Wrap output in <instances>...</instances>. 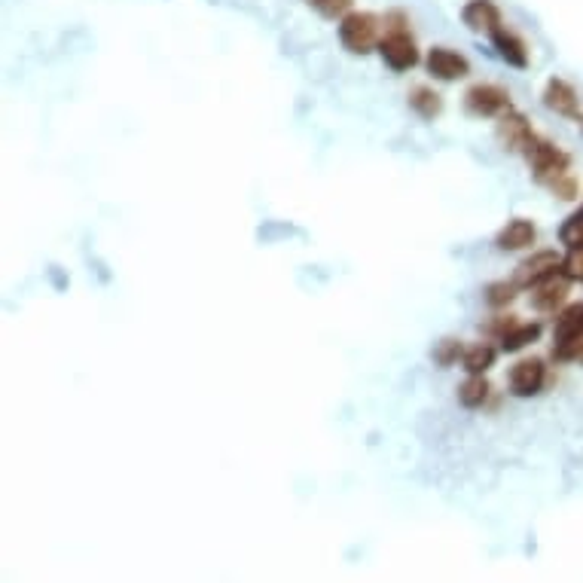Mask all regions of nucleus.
<instances>
[{"mask_svg": "<svg viewBox=\"0 0 583 583\" xmlns=\"http://www.w3.org/2000/svg\"><path fill=\"white\" fill-rule=\"evenodd\" d=\"M522 156H526V162H529V168H532V178H535L541 187H547V190H550L559 178L571 174V156H568L562 147H556L553 141L541 138V135H535V138L529 141V147L522 150Z\"/></svg>", "mask_w": 583, "mask_h": 583, "instance_id": "1", "label": "nucleus"}, {"mask_svg": "<svg viewBox=\"0 0 583 583\" xmlns=\"http://www.w3.org/2000/svg\"><path fill=\"white\" fill-rule=\"evenodd\" d=\"M382 19L364 10H352L345 19H339V43L352 55H367L379 46Z\"/></svg>", "mask_w": 583, "mask_h": 583, "instance_id": "2", "label": "nucleus"}, {"mask_svg": "<svg viewBox=\"0 0 583 583\" xmlns=\"http://www.w3.org/2000/svg\"><path fill=\"white\" fill-rule=\"evenodd\" d=\"M583 339V300L568 303L556 321H553V345H550V355L556 364H571L574 361V348Z\"/></svg>", "mask_w": 583, "mask_h": 583, "instance_id": "3", "label": "nucleus"}, {"mask_svg": "<svg viewBox=\"0 0 583 583\" xmlns=\"http://www.w3.org/2000/svg\"><path fill=\"white\" fill-rule=\"evenodd\" d=\"M489 333L495 336L501 352L516 355V352H522V348H529L532 342L541 339L544 324L541 321H522L516 315H495V321L489 324Z\"/></svg>", "mask_w": 583, "mask_h": 583, "instance_id": "4", "label": "nucleus"}, {"mask_svg": "<svg viewBox=\"0 0 583 583\" xmlns=\"http://www.w3.org/2000/svg\"><path fill=\"white\" fill-rule=\"evenodd\" d=\"M464 110L477 120H492V116H504L507 110H513L510 92L498 83H477L464 92Z\"/></svg>", "mask_w": 583, "mask_h": 583, "instance_id": "5", "label": "nucleus"}, {"mask_svg": "<svg viewBox=\"0 0 583 583\" xmlns=\"http://www.w3.org/2000/svg\"><path fill=\"white\" fill-rule=\"evenodd\" d=\"M550 382V367L541 358H522L507 373V388L513 397H538Z\"/></svg>", "mask_w": 583, "mask_h": 583, "instance_id": "6", "label": "nucleus"}, {"mask_svg": "<svg viewBox=\"0 0 583 583\" xmlns=\"http://www.w3.org/2000/svg\"><path fill=\"white\" fill-rule=\"evenodd\" d=\"M562 272V254L559 251H535L532 257H526L516 272H513V284L519 290H532L538 284H544L547 278Z\"/></svg>", "mask_w": 583, "mask_h": 583, "instance_id": "7", "label": "nucleus"}, {"mask_svg": "<svg viewBox=\"0 0 583 583\" xmlns=\"http://www.w3.org/2000/svg\"><path fill=\"white\" fill-rule=\"evenodd\" d=\"M379 55H382V62L391 68V71H397V74H403V71H413L416 65H419V46H416V40H413V34L410 31H394V34H385L382 40H379Z\"/></svg>", "mask_w": 583, "mask_h": 583, "instance_id": "8", "label": "nucleus"}, {"mask_svg": "<svg viewBox=\"0 0 583 583\" xmlns=\"http://www.w3.org/2000/svg\"><path fill=\"white\" fill-rule=\"evenodd\" d=\"M425 68L440 83H455V80H464V77L471 74V62H468V58H464L461 52H455V49H449V46L428 49Z\"/></svg>", "mask_w": 583, "mask_h": 583, "instance_id": "9", "label": "nucleus"}, {"mask_svg": "<svg viewBox=\"0 0 583 583\" xmlns=\"http://www.w3.org/2000/svg\"><path fill=\"white\" fill-rule=\"evenodd\" d=\"M568 294H571V281L559 272V275H553L544 284L529 290V303L541 315H559L568 306Z\"/></svg>", "mask_w": 583, "mask_h": 583, "instance_id": "10", "label": "nucleus"}, {"mask_svg": "<svg viewBox=\"0 0 583 583\" xmlns=\"http://www.w3.org/2000/svg\"><path fill=\"white\" fill-rule=\"evenodd\" d=\"M498 141L504 150L510 153H522L529 147V141L535 138V129L529 123V116L526 113H519V110H507L504 116H498V129H495Z\"/></svg>", "mask_w": 583, "mask_h": 583, "instance_id": "11", "label": "nucleus"}, {"mask_svg": "<svg viewBox=\"0 0 583 583\" xmlns=\"http://www.w3.org/2000/svg\"><path fill=\"white\" fill-rule=\"evenodd\" d=\"M544 107L550 113H556V116H565V120H574V123H577V116L583 113L577 89L568 80H562V77L547 80V86H544Z\"/></svg>", "mask_w": 583, "mask_h": 583, "instance_id": "12", "label": "nucleus"}, {"mask_svg": "<svg viewBox=\"0 0 583 583\" xmlns=\"http://www.w3.org/2000/svg\"><path fill=\"white\" fill-rule=\"evenodd\" d=\"M538 242V229L532 220L526 217H513L507 220L501 229H498V236H495V245L501 251H529L532 245Z\"/></svg>", "mask_w": 583, "mask_h": 583, "instance_id": "13", "label": "nucleus"}, {"mask_svg": "<svg viewBox=\"0 0 583 583\" xmlns=\"http://www.w3.org/2000/svg\"><path fill=\"white\" fill-rule=\"evenodd\" d=\"M489 37H492V46L498 49V55L504 58L507 65H513V68H529V46H526V40H522L516 31H510L507 25H501Z\"/></svg>", "mask_w": 583, "mask_h": 583, "instance_id": "14", "label": "nucleus"}, {"mask_svg": "<svg viewBox=\"0 0 583 583\" xmlns=\"http://www.w3.org/2000/svg\"><path fill=\"white\" fill-rule=\"evenodd\" d=\"M461 22L474 34H492L495 28H501V10L492 0H471V4H464L461 10Z\"/></svg>", "mask_w": 583, "mask_h": 583, "instance_id": "15", "label": "nucleus"}, {"mask_svg": "<svg viewBox=\"0 0 583 583\" xmlns=\"http://www.w3.org/2000/svg\"><path fill=\"white\" fill-rule=\"evenodd\" d=\"M495 358H498V348L489 345V342H474L464 348V355H461V370L468 373V376H486L492 367H495Z\"/></svg>", "mask_w": 583, "mask_h": 583, "instance_id": "16", "label": "nucleus"}, {"mask_svg": "<svg viewBox=\"0 0 583 583\" xmlns=\"http://www.w3.org/2000/svg\"><path fill=\"white\" fill-rule=\"evenodd\" d=\"M489 394H492V385L486 376H468L458 385V403L468 406V410H480V406H486Z\"/></svg>", "mask_w": 583, "mask_h": 583, "instance_id": "17", "label": "nucleus"}, {"mask_svg": "<svg viewBox=\"0 0 583 583\" xmlns=\"http://www.w3.org/2000/svg\"><path fill=\"white\" fill-rule=\"evenodd\" d=\"M410 107L422 116V120H434V116L443 113V98L431 86H416L410 92Z\"/></svg>", "mask_w": 583, "mask_h": 583, "instance_id": "18", "label": "nucleus"}, {"mask_svg": "<svg viewBox=\"0 0 583 583\" xmlns=\"http://www.w3.org/2000/svg\"><path fill=\"white\" fill-rule=\"evenodd\" d=\"M559 245L565 251L568 248H583V202H580V208H574L562 220V226H559Z\"/></svg>", "mask_w": 583, "mask_h": 583, "instance_id": "19", "label": "nucleus"}, {"mask_svg": "<svg viewBox=\"0 0 583 583\" xmlns=\"http://www.w3.org/2000/svg\"><path fill=\"white\" fill-rule=\"evenodd\" d=\"M516 284L513 281H492L489 287H486V303L492 306V309H507L513 300H516Z\"/></svg>", "mask_w": 583, "mask_h": 583, "instance_id": "20", "label": "nucleus"}, {"mask_svg": "<svg viewBox=\"0 0 583 583\" xmlns=\"http://www.w3.org/2000/svg\"><path fill=\"white\" fill-rule=\"evenodd\" d=\"M461 355H464V345H461V339H440L437 342V348H434V361L440 364V367H455V364H461Z\"/></svg>", "mask_w": 583, "mask_h": 583, "instance_id": "21", "label": "nucleus"}, {"mask_svg": "<svg viewBox=\"0 0 583 583\" xmlns=\"http://www.w3.org/2000/svg\"><path fill=\"white\" fill-rule=\"evenodd\" d=\"M562 275L571 284H583V248H568L562 254Z\"/></svg>", "mask_w": 583, "mask_h": 583, "instance_id": "22", "label": "nucleus"}, {"mask_svg": "<svg viewBox=\"0 0 583 583\" xmlns=\"http://www.w3.org/2000/svg\"><path fill=\"white\" fill-rule=\"evenodd\" d=\"M355 0H312V7L324 16V19H345L352 13Z\"/></svg>", "mask_w": 583, "mask_h": 583, "instance_id": "23", "label": "nucleus"}, {"mask_svg": "<svg viewBox=\"0 0 583 583\" xmlns=\"http://www.w3.org/2000/svg\"><path fill=\"white\" fill-rule=\"evenodd\" d=\"M550 193H553L556 199H562V202L580 199V187H577V181H574V174H565V178H559V181L550 187Z\"/></svg>", "mask_w": 583, "mask_h": 583, "instance_id": "24", "label": "nucleus"}, {"mask_svg": "<svg viewBox=\"0 0 583 583\" xmlns=\"http://www.w3.org/2000/svg\"><path fill=\"white\" fill-rule=\"evenodd\" d=\"M406 25H410V19H406L400 10H391V13H385V19H382V28H385V34H394V31H410Z\"/></svg>", "mask_w": 583, "mask_h": 583, "instance_id": "25", "label": "nucleus"}, {"mask_svg": "<svg viewBox=\"0 0 583 583\" xmlns=\"http://www.w3.org/2000/svg\"><path fill=\"white\" fill-rule=\"evenodd\" d=\"M571 364H580L583 367V339L577 342V348H574V361Z\"/></svg>", "mask_w": 583, "mask_h": 583, "instance_id": "26", "label": "nucleus"}, {"mask_svg": "<svg viewBox=\"0 0 583 583\" xmlns=\"http://www.w3.org/2000/svg\"><path fill=\"white\" fill-rule=\"evenodd\" d=\"M577 129H580V135H583V113L577 116Z\"/></svg>", "mask_w": 583, "mask_h": 583, "instance_id": "27", "label": "nucleus"}]
</instances>
